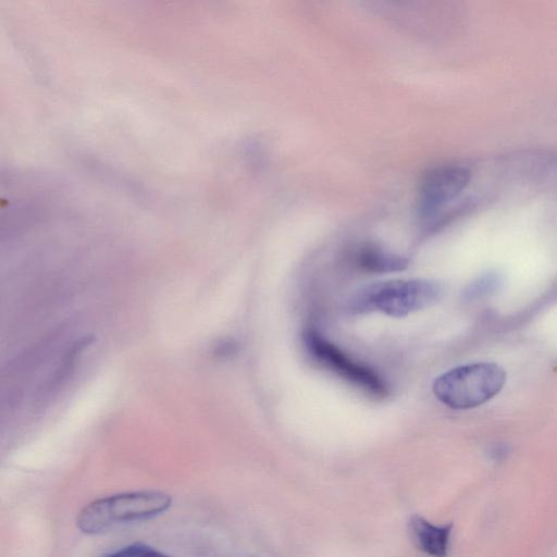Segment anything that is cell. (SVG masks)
<instances>
[{"label":"cell","mask_w":557,"mask_h":557,"mask_svg":"<svg viewBox=\"0 0 557 557\" xmlns=\"http://www.w3.org/2000/svg\"><path fill=\"white\" fill-rule=\"evenodd\" d=\"M505 370L493 362H475L456 367L433 382L436 398L453 409L478 407L503 388Z\"/></svg>","instance_id":"cell-3"},{"label":"cell","mask_w":557,"mask_h":557,"mask_svg":"<svg viewBox=\"0 0 557 557\" xmlns=\"http://www.w3.org/2000/svg\"><path fill=\"white\" fill-rule=\"evenodd\" d=\"M171 504V496L162 492L115 494L84 506L77 515L76 525L85 534H99L123 523L157 517Z\"/></svg>","instance_id":"cell-1"},{"label":"cell","mask_w":557,"mask_h":557,"mask_svg":"<svg viewBox=\"0 0 557 557\" xmlns=\"http://www.w3.org/2000/svg\"><path fill=\"white\" fill-rule=\"evenodd\" d=\"M357 263L364 271L373 273L399 272L408 267L406 258L371 245L359 250Z\"/></svg>","instance_id":"cell-7"},{"label":"cell","mask_w":557,"mask_h":557,"mask_svg":"<svg viewBox=\"0 0 557 557\" xmlns=\"http://www.w3.org/2000/svg\"><path fill=\"white\" fill-rule=\"evenodd\" d=\"M302 339L308 352L315 361L350 384L375 397H384L388 393L380 375L348 358L317 329L307 327Z\"/></svg>","instance_id":"cell-4"},{"label":"cell","mask_w":557,"mask_h":557,"mask_svg":"<svg viewBox=\"0 0 557 557\" xmlns=\"http://www.w3.org/2000/svg\"><path fill=\"white\" fill-rule=\"evenodd\" d=\"M497 278L495 276H487L481 278L476 283H473L469 289L466 292L469 298L478 297L481 294H485L488 290H492L496 286Z\"/></svg>","instance_id":"cell-9"},{"label":"cell","mask_w":557,"mask_h":557,"mask_svg":"<svg viewBox=\"0 0 557 557\" xmlns=\"http://www.w3.org/2000/svg\"><path fill=\"white\" fill-rule=\"evenodd\" d=\"M470 177V171L457 164L442 165L425 174L419 190V208L422 216L434 215L458 197L468 186Z\"/></svg>","instance_id":"cell-5"},{"label":"cell","mask_w":557,"mask_h":557,"mask_svg":"<svg viewBox=\"0 0 557 557\" xmlns=\"http://www.w3.org/2000/svg\"><path fill=\"white\" fill-rule=\"evenodd\" d=\"M451 528V523L435 525L419 515L412 516L409 521L414 544L431 557L447 556Z\"/></svg>","instance_id":"cell-6"},{"label":"cell","mask_w":557,"mask_h":557,"mask_svg":"<svg viewBox=\"0 0 557 557\" xmlns=\"http://www.w3.org/2000/svg\"><path fill=\"white\" fill-rule=\"evenodd\" d=\"M103 557H170L144 543H134Z\"/></svg>","instance_id":"cell-8"},{"label":"cell","mask_w":557,"mask_h":557,"mask_svg":"<svg viewBox=\"0 0 557 557\" xmlns=\"http://www.w3.org/2000/svg\"><path fill=\"white\" fill-rule=\"evenodd\" d=\"M444 292V285L434 280L377 282L357 292L350 300V309L355 312L380 311L389 317L403 318L435 305Z\"/></svg>","instance_id":"cell-2"}]
</instances>
